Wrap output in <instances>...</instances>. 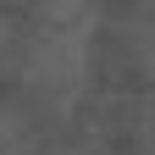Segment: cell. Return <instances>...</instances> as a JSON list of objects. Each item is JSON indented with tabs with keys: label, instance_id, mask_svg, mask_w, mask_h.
I'll list each match as a JSON object with an SVG mask.
<instances>
[{
	"label": "cell",
	"instance_id": "6da1fadb",
	"mask_svg": "<svg viewBox=\"0 0 155 155\" xmlns=\"http://www.w3.org/2000/svg\"><path fill=\"white\" fill-rule=\"evenodd\" d=\"M94 0H39V28L22 55V83L28 94L50 105H72L89 89V50H94Z\"/></svg>",
	"mask_w": 155,
	"mask_h": 155
},
{
	"label": "cell",
	"instance_id": "7a4b0ae2",
	"mask_svg": "<svg viewBox=\"0 0 155 155\" xmlns=\"http://www.w3.org/2000/svg\"><path fill=\"white\" fill-rule=\"evenodd\" d=\"M22 144H28L22 116H17V111H0V155H22Z\"/></svg>",
	"mask_w": 155,
	"mask_h": 155
},
{
	"label": "cell",
	"instance_id": "3957f363",
	"mask_svg": "<svg viewBox=\"0 0 155 155\" xmlns=\"http://www.w3.org/2000/svg\"><path fill=\"white\" fill-rule=\"evenodd\" d=\"M6 45H11V22L0 17V55H6Z\"/></svg>",
	"mask_w": 155,
	"mask_h": 155
}]
</instances>
